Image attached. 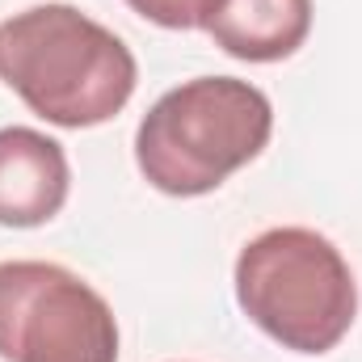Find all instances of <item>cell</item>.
<instances>
[{
  "instance_id": "obj_3",
  "label": "cell",
  "mask_w": 362,
  "mask_h": 362,
  "mask_svg": "<svg viewBox=\"0 0 362 362\" xmlns=\"http://www.w3.org/2000/svg\"><path fill=\"white\" fill-rule=\"evenodd\" d=\"M236 303L282 350L329 354L358 316V282L329 236L270 228L236 257Z\"/></svg>"
},
{
  "instance_id": "obj_5",
  "label": "cell",
  "mask_w": 362,
  "mask_h": 362,
  "mask_svg": "<svg viewBox=\"0 0 362 362\" xmlns=\"http://www.w3.org/2000/svg\"><path fill=\"white\" fill-rule=\"evenodd\" d=\"M72 173L64 148L34 127L0 131V223L42 228L68 202Z\"/></svg>"
},
{
  "instance_id": "obj_7",
  "label": "cell",
  "mask_w": 362,
  "mask_h": 362,
  "mask_svg": "<svg viewBox=\"0 0 362 362\" xmlns=\"http://www.w3.org/2000/svg\"><path fill=\"white\" fill-rule=\"evenodd\" d=\"M144 21L165 30H206L219 0H127Z\"/></svg>"
},
{
  "instance_id": "obj_6",
  "label": "cell",
  "mask_w": 362,
  "mask_h": 362,
  "mask_svg": "<svg viewBox=\"0 0 362 362\" xmlns=\"http://www.w3.org/2000/svg\"><path fill=\"white\" fill-rule=\"evenodd\" d=\"M312 30V0H219L206 34L245 64L291 59Z\"/></svg>"
},
{
  "instance_id": "obj_1",
  "label": "cell",
  "mask_w": 362,
  "mask_h": 362,
  "mask_svg": "<svg viewBox=\"0 0 362 362\" xmlns=\"http://www.w3.org/2000/svg\"><path fill=\"white\" fill-rule=\"evenodd\" d=\"M0 81L64 131L110 122L135 93L131 47L76 4H34L0 21Z\"/></svg>"
},
{
  "instance_id": "obj_2",
  "label": "cell",
  "mask_w": 362,
  "mask_h": 362,
  "mask_svg": "<svg viewBox=\"0 0 362 362\" xmlns=\"http://www.w3.org/2000/svg\"><path fill=\"white\" fill-rule=\"evenodd\" d=\"M274 131L270 97L236 76H198L169 89L135 131V165L152 189L198 198L262 156Z\"/></svg>"
},
{
  "instance_id": "obj_4",
  "label": "cell",
  "mask_w": 362,
  "mask_h": 362,
  "mask_svg": "<svg viewBox=\"0 0 362 362\" xmlns=\"http://www.w3.org/2000/svg\"><path fill=\"white\" fill-rule=\"evenodd\" d=\"M0 358L118 362V320L81 274L55 262H0Z\"/></svg>"
}]
</instances>
